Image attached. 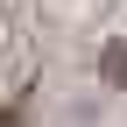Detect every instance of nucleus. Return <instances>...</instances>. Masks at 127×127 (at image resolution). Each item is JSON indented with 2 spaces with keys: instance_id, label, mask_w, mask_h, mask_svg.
<instances>
[{
  "instance_id": "obj_1",
  "label": "nucleus",
  "mask_w": 127,
  "mask_h": 127,
  "mask_svg": "<svg viewBox=\"0 0 127 127\" xmlns=\"http://www.w3.org/2000/svg\"><path fill=\"white\" fill-rule=\"evenodd\" d=\"M106 78H120V85H127V42H120L113 57H106Z\"/></svg>"
},
{
  "instance_id": "obj_2",
  "label": "nucleus",
  "mask_w": 127,
  "mask_h": 127,
  "mask_svg": "<svg viewBox=\"0 0 127 127\" xmlns=\"http://www.w3.org/2000/svg\"><path fill=\"white\" fill-rule=\"evenodd\" d=\"M0 127H28V120H21V113H14V106H0Z\"/></svg>"
}]
</instances>
